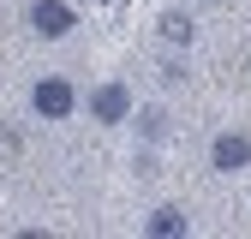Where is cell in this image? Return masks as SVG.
Masks as SVG:
<instances>
[{"label":"cell","mask_w":251,"mask_h":239,"mask_svg":"<svg viewBox=\"0 0 251 239\" xmlns=\"http://www.w3.org/2000/svg\"><path fill=\"white\" fill-rule=\"evenodd\" d=\"M78 108V84L72 78H36V90H30V114H36V120H66Z\"/></svg>","instance_id":"6da1fadb"},{"label":"cell","mask_w":251,"mask_h":239,"mask_svg":"<svg viewBox=\"0 0 251 239\" xmlns=\"http://www.w3.org/2000/svg\"><path fill=\"white\" fill-rule=\"evenodd\" d=\"M72 24H78V12L66 6V0H30V30H36L42 42L72 36Z\"/></svg>","instance_id":"7a4b0ae2"},{"label":"cell","mask_w":251,"mask_h":239,"mask_svg":"<svg viewBox=\"0 0 251 239\" xmlns=\"http://www.w3.org/2000/svg\"><path fill=\"white\" fill-rule=\"evenodd\" d=\"M126 114H132V90L120 78L114 84H96V96H90V120L96 126H126Z\"/></svg>","instance_id":"3957f363"},{"label":"cell","mask_w":251,"mask_h":239,"mask_svg":"<svg viewBox=\"0 0 251 239\" xmlns=\"http://www.w3.org/2000/svg\"><path fill=\"white\" fill-rule=\"evenodd\" d=\"M209 167H215V173H239V167H251V138H245V132H215V143H209Z\"/></svg>","instance_id":"277c9868"},{"label":"cell","mask_w":251,"mask_h":239,"mask_svg":"<svg viewBox=\"0 0 251 239\" xmlns=\"http://www.w3.org/2000/svg\"><path fill=\"white\" fill-rule=\"evenodd\" d=\"M185 227H192V221H185V209H179V203L150 209V221H144V233H150V239H179Z\"/></svg>","instance_id":"5b68a950"},{"label":"cell","mask_w":251,"mask_h":239,"mask_svg":"<svg viewBox=\"0 0 251 239\" xmlns=\"http://www.w3.org/2000/svg\"><path fill=\"white\" fill-rule=\"evenodd\" d=\"M155 30H162V42H174V48H185V42L198 36V30H192V18H185V12H162V24H155Z\"/></svg>","instance_id":"8992f818"},{"label":"cell","mask_w":251,"mask_h":239,"mask_svg":"<svg viewBox=\"0 0 251 239\" xmlns=\"http://www.w3.org/2000/svg\"><path fill=\"white\" fill-rule=\"evenodd\" d=\"M138 138H144V143H162V138H168V114H162V108H144V114H138Z\"/></svg>","instance_id":"52a82bcc"}]
</instances>
